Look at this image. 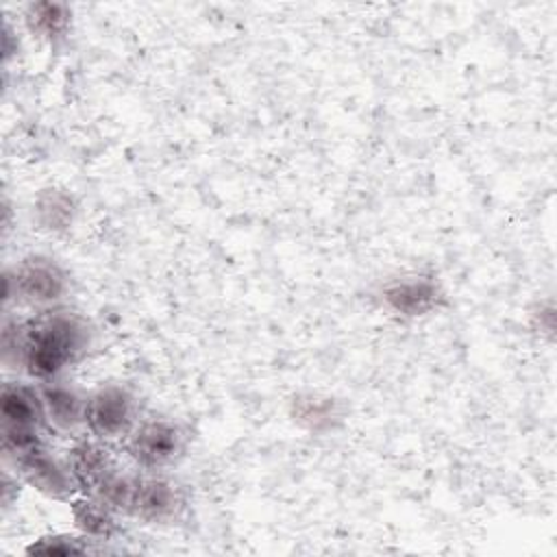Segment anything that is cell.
<instances>
[{
    "label": "cell",
    "mask_w": 557,
    "mask_h": 557,
    "mask_svg": "<svg viewBox=\"0 0 557 557\" xmlns=\"http://www.w3.org/2000/svg\"><path fill=\"white\" fill-rule=\"evenodd\" d=\"M4 278L7 300L17 296V300L35 307H50L59 302L67 292V276L63 268L54 259L41 255L22 259L15 270L4 274Z\"/></svg>",
    "instance_id": "2"
},
{
    "label": "cell",
    "mask_w": 557,
    "mask_h": 557,
    "mask_svg": "<svg viewBox=\"0 0 557 557\" xmlns=\"http://www.w3.org/2000/svg\"><path fill=\"white\" fill-rule=\"evenodd\" d=\"M381 296H383V302L392 311H396L400 315H409V318L424 315V313L433 311L442 298L437 285L422 276L392 281L383 287Z\"/></svg>",
    "instance_id": "7"
},
{
    "label": "cell",
    "mask_w": 557,
    "mask_h": 557,
    "mask_svg": "<svg viewBox=\"0 0 557 557\" xmlns=\"http://www.w3.org/2000/svg\"><path fill=\"white\" fill-rule=\"evenodd\" d=\"M44 407H46V418L52 426L61 431H70L78 424H83L85 418V400L74 387L61 383V381H44L39 387Z\"/></svg>",
    "instance_id": "9"
},
{
    "label": "cell",
    "mask_w": 557,
    "mask_h": 557,
    "mask_svg": "<svg viewBox=\"0 0 557 557\" xmlns=\"http://www.w3.org/2000/svg\"><path fill=\"white\" fill-rule=\"evenodd\" d=\"M89 542L87 535L74 537V535H50L33 542L26 553L35 555H74V553H87Z\"/></svg>",
    "instance_id": "15"
},
{
    "label": "cell",
    "mask_w": 557,
    "mask_h": 557,
    "mask_svg": "<svg viewBox=\"0 0 557 557\" xmlns=\"http://www.w3.org/2000/svg\"><path fill=\"white\" fill-rule=\"evenodd\" d=\"M67 468L74 476V483L78 490H83L87 496L94 494L98 483L104 479V474L113 468L107 448H102L96 442H78L67 453Z\"/></svg>",
    "instance_id": "10"
},
{
    "label": "cell",
    "mask_w": 557,
    "mask_h": 557,
    "mask_svg": "<svg viewBox=\"0 0 557 557\" xmlns=\"http://www.w3.org/2000/svg\"><path fill=\"white\" fill-rule=\"evenodd\" d=\"M0 413H2V424L7 426L41 429L48 422L41 392L26 383L2 385Z\"/></svg>",
    "instance_id": "8"
},
{
    "label": "cell",
    "mask_w": 557,
    "mask_h": 557,
    "mask_svg": "<svg viewBox=\"0 0 557 557\" xmlns=\"http://www.w3.org/2000/svg\"><path fill=\"white\" fill-rule=\"evenodd\" d=\"M185 507L183 490L165 476H139L131 516L146 522H170Z\"/></svg>",
    "instance_id": "6"
},
{
    "label": "cell",
    "mask_w": 557,
    "mask_h": 557,
    "mask_svg": "<svg viewBox=\"0 0 557 557\" xmlns=\"http://www.w3.org/2000/svg\"><path fill=\"white\" fill-rule=\"evenodd\" d=\"M72 518L78 527V531L87 537L96 540H111L120 533V527L115 522V511L109 509L104 503H100L94 496L81 498L72 503Z\"/></svg>",
    "instance_id": "11"
},
{
    "label": "cell",
    "mask_w": 557,
    "mask_h": 557,
    "mask_svg": "<svg viewBox=\"0 0 557 557\" xmlns=\"http://www.w3.org/2000/svg\"><path fill=\"white\" fill-rule=\"evenodd\" d=\"M17 472L24 476L26 483H30L33 487H37L39 492L54 496V498H65L70 496L76 487L74 476L67 468V463L63 466L59 459H54L44 444H37L15 457H11Z\"/></svg>",
    "instance_id": "5"
},
{
    "label": "cell",
    "mask_w": 557,
    "mask_h": 557,
    "mask_svg": "<svg viewBox=\"0 0 557 557\" xmlns=\"http://www.w3.org/2000/svg\"><path fill=\"white\" fill-rule=\"evenodd\" d=\"M74 215V202L67 194L59 189H46L37 200V218L44 224V228H65L70 226Z\"/></svg>",
    "instance_id": "14"
},
{
    "label": "cell",
    "mask_w": 557,
    "mask_h": 557,
    "mask_svg": "<svg viewBox=\"0 0 557 557\" xmlns=\"http://www.w3.org/2000/svg\"><path fill=\"white\" fill-rule=\"evenodd\" d=\"M137 481H139L137 474H126V472H120V470L111 468L104 474V479L98 483V487L94 490L91 496L98 498L100 503H104L115 513H128L131 516Z\"/></svg>",
    "instance_id": "12"
},
{
    "label": "cell",
    "mask_w": 557,
    "mask_h": 557,
    "mask_svg": "<svg viewBox=\"0 0 557 557\" xmlns=\"http://www.w3.org/2000/svg\"><path fill=\"white\" fill-rule=\"evenodd\" d=\"M26 24L33 33L57 41L67 33L70 11L59 2H35L26 11Z\"/></svg>",
    "instance_id": "13"
},
{
    "label": "cell",
    "mask_w": 557,
    "mask_h": 557,
    "mask_svg": "<svg viewBox=\"0 0 557 557\" xmlns=\"http://www.w3.org/2000/svg\"><path fill=\"white\" fill-rule=\"evenodd\" d=\"M137 416L135 396L124 385H102L85 400L83 424L98 440H115L126 435Z\"/></svg>",
    "instance_id": "3"
},
{
    "label": "cell",
    "mask_w": 557,
    "mask_h": 557,
    "mask_svg": "<svg viewBox=\"0 0 557 557\" xmlns=\"http://www.w3.org/2000/svg\"><path fill=\"white\" fill-rule=\"evenodd\" d=\"M91 344L87 320L72 311L54 309L24 322H4L2 359L26 370L33 379L52 381L65 366L74 363Z\"/></svg>",
    "instance_id": "1"
},
{
    "label": "cell",
    "mask_w": 557,
    "mask_h": 557,
    "mask_svg": "<svg viewBox=\"0 0 557 557\" xmlns=\"http://www.w3.org/2000/svg\"><path fill=\"white\" fill-rule=\"evenodd\" d=\"M185 431L165 418H152L135 426L126 450L144 470H159L174 463L185 450Z\"/></svg>",
    "instance_id": "4"
}]
</instances>
